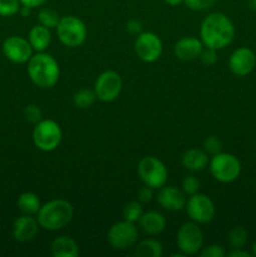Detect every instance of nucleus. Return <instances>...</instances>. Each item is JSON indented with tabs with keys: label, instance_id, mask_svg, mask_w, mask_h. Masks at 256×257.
<instances>
[{
	"label": "nucleus",
	"instance_id": "34",
	"mask_svg": "<svg viewBox=\"0 0 256 257\" xmlns=\"http://www.w3.org/2000/svg\"><path fill=\"white\" fill-rule=\"evenodd\" d=\"M216 52H217V50L211 49V48H206V49H203L200 55L201 62H202L205 65L215 64L216 60H217V53Z\"/></svg>",
	"mask_w": 256,
	"mask_h": 257
},
{
	"label": "nucleus",
	"instance_id": "39",
	"mask_svg": "<svg viewBox=\"0 0 256 257\" xmlns=\"http://www.w3.org/2000/svg\"><path fill=\"white\" fill-rule=\"evenodd\" d=\"M19 13L23 15V17H28L30 14V8L29 7H25V5H22L19 9Z\"/></svg>",
	"mask_w": 256,
	"mask_h": 257
},
{
	"label": "nucleus",
	"instance_id": "16",
	"mask_svg": "<svg viewBox=\"0 0 256 257\" xmlns=\"http://www.w3.org/2000/svg\"><path fill=\"white\" fill-rule=\"evenodd\" d=\"M39 222L32 215H23L13 223V236L19 242H28L37 236L39 231Z\"/></svg>",
	"mask_w": 256,
	"mask_h": 257
},
{
	"label": "nucleus",
	"instance_id": "25",
	"mask_svg": "<svg viewBox=\"0 0 256 257\" xmlns=\"http://www.w3.org/2000/svg\"><path fill=\"white\" fill-rule=\"evenodd\" d=\"M97 99V95H95L94 90H90V89H82L79 92H77L74 94V104L77 105L78 108H89L93 103L95 102Z\"/></svg>",
	"mask_w": 256,
	"mask_h": 257
},
{
	"label": "nucleus",
	"instance_id": "21",
	"mask_svg": "<svg viewBox=\"0 0 256 257\" xmlns=\"http://www.w3.org/2000/svg\"><path fill=\"white\" fill-rule=\"evenodd\" d=\"M30 45L33 49L37 52H44L52 42V35H50V29L43 27V25H35L30 29L29 37H28Z\"/></svg>",
	"mask_w": 256,
	"mask_h": 257
},
{
	"label": "nucleus",
	"instance_id": "41",
	"mask_svg": "<svg viewBox=\"0 0 256 257\" xmlns=\"http://www.w3.org/2000/svg\"><path fill=\"white\" fill-rule=\"evenodd\" d=\"M248 5L252 10H256V0H248Z\"/></svg>",
	"mask_w": 256,
	"mask_h": 257
},
{
	"label": "nucleus",
	"instance_id": "7",
	"mask_svg": "<svg viewBox=\"0 0 256 257\" xmlns=\"http://www.w3.org/2000/svg\"><path fill=\"white\" fill-rule=\"evenodd\" d=\"M138 175L146 186L161 188L167 181V168L156 157H145L138 163Z\"/></svg>",
	"mask_w": 256,
	"mask_h": 257
},
{
	"label": "nucleus",
	"instance_id": "10",
	"mask_svg": "<svg viewBox=\"0 0 256 257\" xmlns=\"http://www.w3.org/2000/svg\"><path fill=\"white\" fill-rule=\"evenodd\" d=\"M186 211L191 220L197 223H207L215 216V205L210 197L202 193L191 195L186 202Z\"/></svg>",
	"mask_w": 256,
	"mask_h": 257
},
{
	"label": "nucleus",
	"instance_id": "38",
	"mask_svg": "<svg viewBox=\"0 0 256 257\" xmlns=\"http://www.w3.org/2000/svg\"><path fill=\"white\" fill-rule=\"evenodd\" d=\"M228 256L230 257H250V253L246 252V251L241 250V248H235L233 251H231L230 253H228Z\"/></svg>",
	"mask_w": 256,
	"mask_h": 257
},
{
	"label": "nucleus",
	"instance_id": "23",
	"mask_svg": "<svg viewBox=\"0 0 256 257\" xmlns=\"http://www.w3.org/2000/svg\"><path fill=\"white\" fill-rule=\"evenodd\" d=\"M135 255L137 257H161L163 255V247L156 240H143L136 246Z\"/></svg>",
	"mask_w": 256,
	"mask_h": 257
},
{
	"label": "nucleus",
	"instance_id": "2",
	"mask_svg": "<svg viewBox=\"0 0 256 257\" xmlns=\"http://www.w3.org/2000/svg\"><path fill=\"white\" fill-rule=\"evenodd\" d=\"M59 65L52 55L39 52L28 62V75L39 88H52L59 79Z\"/></svg>",
	"mask_w": 256,
	"mask_h": 257
},
{
	"label": "nucleus",
	"instance_id": "28",
	"mask_svg": "<svg viewBox=\"0 0 256 257\" xmlns=\"http://www.w3.org/2000/svg\"><path fill=\"white\" fill-rule=\"evenodd\" d=\"M20 7L19 0H0V17H13L19 13Z\"/></svg>",
	"mask_w": 256,
	"mask_h": 257
},
{
	"label": "nucleus",
	"instance_id": "33",
	"mask_svg": "<svg viewBox=\"0 0 256 257\" xmlns=\"http://www.w3.org/2000/svg\"><path fill=\"white\" fill-rule=\"evenodd\" d=\"M225 255V250L220 245L207 246V247H205L201 251V256L202 257H223Z\"/></svg>",
	"mask_w": 256,
	"mask_h": 257
},
{
	"label": "nucleus",
	"instance_id": "8",
	"mask_svg": "<svg viewBox=\"0 0 256 257\" xmlns=\"http://www.w3.org/2000/svg\"><path fill=\"white\" fill-rule=\"evenodd\" d=\"M138 240V231L135 223L124 220L114 223L108 231V242L113 248L127 250Z\"/></svg>",
	"mask_w": 256,
	"mask_h": 257
},
{
	"label": "nucleus",
	"instance_id": "30",
	"mask_svg": "<svg viewBox=\"0 0 256 257\" xmlns=\"http://www.w3.org/2000/svg\"><path fill=\"white\" fill-rule=\"evenodd\" d=\"M203 148H205L206 153H211V155H217L222 150V142L218 140L215 136L207 137L203 142Z\"/></svg>",
	"mask_w": 256,
	"mask_h": 257
},
{
	"label": "nucleus",
	"instance_id": "3",
	"mask_svg": "<svg viewBox=\"0 0 256 257\" xmlns=\"http://www.w3.org/2000/svg\"><path fill=\"white\" fill-rule=\"evenodd\" d=\"M73 206L65 200H53L43 205L38 211V222L40 227L49 231L64 228L73 218Z\"/></svg>",
	"mask_w": 256,
	"mask_h": 257
},
{
	"label": "nucleus",
	"instance_id": "9",
	"mask_svg": "<svg viewBox=\"0 0 256 257\" xmlns=\"http://www.w3.org/2000/svg\"><path fill=\"white\" fill-rule=\"evenodd\" d=\"M177 246L183 255H195L203 247V233L193 222H186L177 232Z\"/></svg>",
	"mask_w": 256,
	"mask_h": 257
},
{
	"label": "nucleus",
	"instance_id": "14",
	"mask_svg": "<svg viewBox=\"0 0 256 257\" xmlns=\"http://www.w3.org/2000/svg\"><path fill=\"white\" fill-rule=\"evenodd\" d=\"M256 65V55L248 48L242 47L236 49L228 59V68L231 72L238 77L250 74Z\"/></svg>",
	"mask_w": 256,
	"mask_h": 257
},
{
	"label": "nucleus",
	"instance_id": "11",
	"mask_svg": "<svg viewBox=\"0 0 256 257\" xmlns=\"http://www.w3.org/2000/svg\"><path fill=\"white\" fill-rule=\"evenodd\" d=\"M162 49V42L155 33H141L135 42L136 54L146 63H153L160 59Z\"/></svg>",
	"mask_w": 256,
	"mask_h": 257
},
{
	"label": "nucleus",
	"instance_id": "5",
	"mask_svg": "<svg viewBox=\"0 0 256 257\" xmlns=\"http://www.w3.org/2000/svg\"><path fill=\"white\" fill-rule=\"evenodd\" d=\"M210 172L218 182L228 183L235 181L241 173V163L231 153H217L210 161Z\"/></svg>",
	"mask_w": 256,
	"mask_h": 257
},
{
	"label": "nucleus",
	"instance_id": "4",
	"mask_svg": "<svg viewBox=\"0 0 256 257\" xmlns=\"http://www.w3.org/2000/svg\"><path fill=\"white\" fill-rule=\"evenodd\" d=\"M55 29L60 42L70 48L80 47L87 38V28L84 23L73 15L60 18Z\"/></svg>",
	"mask_w": 256,
	"mask_h": 257
},
{
	"label": "nucleus",
	"instance_id": "31",
	"mask_svg": "<svg viewBox=\"0 0 256 257\" xmlns=\"http://www.w3.org/2000/svg\"><path fill=\"white\" fill-rule=\"evenodd\" d=\"M183 3H185L188 9L200 12V10H207L212 8L215 5L216 0H183Z\"/></svg>",
	"mask_w": 256,
	"mask_h": 257
},
{
	"label": "nucleus",
	"instance_id": "20",
	"mask_svg": "<svg viewBox=\"0 0 256 257\" xmlns=\"http://www.w3.org/2000/svg\"><path fill=\"white\" fill-rule=\"evenodd\" d=\"M182 165L193 172L205 170L208 165L207 153L201 150H196V148L186 151L182 156Z\"/></svg>",
	"mask_w": 256,
	"mask_h": 257
},
{
	"label": "nucleus",
	"instance_id": "18",
	"mask_svg": "<svg viewBox=\"0 0 256 257\" xmlns=\"http://www.w3.org/2000/svg\"><path fill=\"white\" fill-rule=\"evenodd\" d=\"M50 252L54 257H77L79 255V247L72 237L60 236L52 242Z\"/></svg>",
	"mask_w": 256,
	"mask_h": 257
},
{
	"label": "nucleus",
	"instance_id": "17",
	"mask_svg": "<svg viewBox=\"0 0 256 257\" xmlns=\"http://www.w3.org/2000/svg\"><path fill=\"white\" fill-rule=\"evenodd\" d=\"M203 50V44L197 38L186 37L178 40L175 45V54L183 62H191L200 58Z\"/></svg>",
	"mask_w": 256,
	"mask_h": 257
},
{
	"label": "nucleus",
	"instance_id": "13",
	"mask_svg": "<svg viewBox=\"0 0 256 257\" xmlns=\"http://www.w3.org/2000/svg\"><path fill=\"white\" fill-rule=\"evenodd\" d=\"M3 53L10 62L23 64L29 62L30 58L33 57V47L28 39L18 35H12L3 43Z\"/></svg>",
	"mask_w": 256,
	"mask_h": 257
},
{
	"label": "nucleus",
	"instance_id": "37",
	"mask_svg": "<svg viewBox=\"0 0 256 257\" xmlns=\"http://www.w3.org/2000/svg\"><path fill=\"white\" fill-rule=\"evenodd\" d=\"M20 4L25 5V7H29L30 9H34V8L42 7L44 5L48 0H19Z\"/></svg>",
	"mask_w": 256,
	"mask_h": 257
},
{
	"label": "nucleus",
	"instance_id": "32",
	"mask_svg": "<svg viewBox=\"0 0 256 257\" xmlns=\"http://www.w3.org/2000/svg\"><path fill=\"white\" fill-rule=\"evenodd\" d=\"M24 115H25V119H27L28 122L35 123V124L42 120V110H40L39 107H37V105L34 104L28 105V107L25 108Z\"/></svg>",
	"mask_w": 256,
	"mask_h": 257
},
{
	"label": "nucleus",
	"instance_id": "6",
	"mask_svg": "<svg viewBox=\"0 0 256 257\" xmlns=\"http://www.w3.org/2000/svg\"><path fill=\"white\" fill-rule=\"evenodd\" d=\"M33 141L40 151L52 152L62 142V130L54 120L42 119L35 124L33 131Z\"/></svg>",
	"mask_w": 256,
	"mask_h": 257
},
{
	"label": "nucleus",
	"instance_id": "42",
	"mask_svg": "<svg viewBox=\"0 0 256 257\" xmlns=\"http://www.w3.org/2000/svg\"><path fill=\"white\" fill-rule=\"evenodd\" d=\"M252 252H253V255L256 256V242L252 245Z\"/></svg>",
	"mask_w": 256,
	"mask_h": 257
},
{
	"label": "nucleus",
	"instance_id": "36",
	"mask_svg": "<svg viewBox=\"0 0 256 257\" xmlns=\"http://www.w3.org/2000/svg\"><path fill=\"white\" fill-rule=\"evenodd\" d=\"M127 30L130 33H132V34H141L142 33V24H141L138 20H130V22L127 23Z\"/></svg>",
	"mask_w": 256,
	"mask_h": 257
},
{
	"label": "nucleus",
	"instance_id": "26",
	"mask_svg": "<svg viewBox=\"0 0 256 257\" xmlns=\"http://www.w3.org/2000/svg\"><path fill=\"white\" fill-rule=\"evenodd\" d=\"M247 241V232L242 227H233L228 232V243L233 248H242Z\"/></svg>",
	"mask_w": 256,
	"mask_h": 257
},
{
	"label": "nucleus",
	"instance_id": "29",
	"mask_svg": "<svg viewBox=\"0 0 256 257\" xmlns=\"http://www.w3.org/2000/svg\"><path fill=\"white\" fill-rule=\"evenodd\" d=\"M200 190V181L195 176H187L182 181V191L187 195H195Z\"/></svg>",
	"mask_w": 256,
	"mask_h": 257
},
{
	"label": "nucleus",
	"instance_id": "22",
	"mask_svg": "<svg viewBox=\"0 0 256 257\" xmlns=\"http://www.w3.org/2000/svg\"><path fill=\"white\" fill-rule=\"evenodd\" d=\"M18 207L24 215H35L40 210V200L35 193L24 192L18 198Z\"/></svg>",
	"mask_w": 256,
	"mask_h": 257
},
{
	"label": "nucleus",
	"instance_id": "12",
	"mask_svg": "<svg viewBox=\"0 0 256 257\" xmlns=\"http://www.w3.org/2000/svg\"><path fill=\"white\" fill-rule=\"evenodd\" d=\"M122 90V79L114 70L103 72L97 78L94 84L95 95L102 102H112Z\"/></svg>",
	"mask_w": 256,
	"mask_h": 257
},
{
	"label": "nucleus",
	"instance_id": "1",
	"mask_svg": "<svg viewBox=\"0 0 256 257\" xmlns=\"http://www.w3.org/2000/svg\"><path fill=\"white\" fill-rule=\"evenodd\" d=\"M203 47L220 50L227 47L235 37V27L222 13H212L203 19L200 29Z\"/></svg>",
	"mask_w": 256,
	"mask_h": 257
},
{
	"label": "nucleus",
	"instance_id": "35",
	"mask_svg": "<svg viewBox=\"0 0 256 257\" xmlns=\"http://www.w3.org/2000/svg\"><path fill=\"white\" fill-rule=\"evenodd\" d=\"M153 188L152 187H148V186L145 185V187L141 188L138 191V198H140L141 202H150L153 197V192H152Z\"/></svg>",
	"mask_w": 256,
	"mask_h": 257
},
{
	"label": "nucleus",
	"instance_id": "27",
	"mask_svg": "<svg viewBox=\"0 0 256 257\" xmlns=\"http://www.w3.org/2000/svg\"><path fill=\"white\" fill-rule=\"evenodd\" d=\"M143 215V208H142V205L138 202H135V201H132V202L127 203V206L124 207V210H123V216H124V220L130 221V222H137V221H140L141 216Z\"/></svg>",
	"mask_w": 256,
	"mask_h": 257
},
{
	"label": "nucleus",
	"instance_id": "24",
	"mask_svg": "<svg viewBox=\"0 0 256 257\" xmlns=\"http://www.w3.org/2000/svg\"><path fill=\"white\" fill-rule=\"evenodd\" d=\"M38 20H39L40 25L48 28V29H53V28H57L60 18L59 14H58L55 10L45 8V9H42L39 12V14H38Z\"/></svg>",
	"mask_w": 256,
	"mask_h": 257
},
{
	"label": "nucleus",
	"instance_id": "15",
	"mask_svg": "<svg viewBox=\"0 0 256 257\" xmlns=\"http://www.w3.org/2000/svg\"><path fill=\"white\" fill-rule=\"evenodd\" d=\"M157 201L161 207L168 211H181L186 207V196L185 192L173 186H162L158 191Z\"/></svg>",
	"mask_w": 256,
	"mask_h": 257
},
{
	"label": "nucleus",
	"instance_id": "40",
	"mask_svg": "<svg viewBox=\"0 0 256 257\" xmlns=\"http://www.w3.org/2000/svg\"><path fill=\"white\" fill-rule=\"evenodd\" d=\"M163 2H165L166 4L171 5V7H177L181 3H183V0H163Z\"/></svg>",
	"mask_w": 256,
	"mask_h": 257
},
{
	"label": "nucleus",
	"instance_id": "19",
	"mask_svg": "<svg viewBox=\"0 0 256 257\" xmlns=\"http://www.w3.org/2000/svg\"><path fill=\"white\" fill-rule=\"evenodd\" d=\"M140 226L146 233L148 235H158L162 232L166 227V218L163 215L156 212V211H150L141 216Z\"/></svg>",
	"mask_w": 256,
	"mask_h": 257
}]
</instances>
